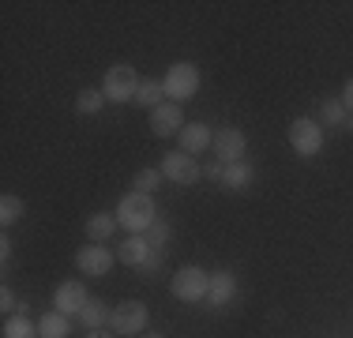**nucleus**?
I'll return each mask as SVG.
<instances>
[{
  "instance_id": "f257e3e1",
  "label": "nucleus",
  "mask_w": 353,
  "mask_h": 338,
  "mask_svg": "<svg viewBox=\"0 0 353 338\" xmlns=\"http://www.w3.org/2000/svg\"><path fill=\"white\" fill-rule=\"evenodd\" d=\"M117 222L128 233H147L158 222V203L147 192H128V196L117 203Z\"/></svg>"
},
{
  "instance_id": "f03ea898",
  "label": "nucleus",
  "mask_w": 353,
  "mask_h": 338,
  "mask_svg": "<svg viewBox=\"0 0 353 338\" xmlns=\"http://www.w3.org/2000/svg\"><path fill=\"white\" fill-rule=\"evenodd\" d=\"M162 87H165V98H173L176 106H181V101H188V98H196V90H199V68L188 64V61L170 64V72L162 75Z\"/></svg>"
},
{
  "instance_id": "7ed1b4c3",
  "label": "nucleus",
  "mask_w": 353,
  "mask_h": 338,
  "mask_svg": "<svg viewBox=\"0 0 353 338\" xmlns=\"http://www.w3.org/2000/svg\"><path fill=\"white\" fill-rule=\"evenodd\" d=\"M207 286H211V275H207L203 267H181L173 275L170 290L176 301L184 304H196V301H207Z\"/></svg>"
},
{
  "instance_id": "20e7f679",
  "label": "nucleus",
  "mask_w": 353,
  "mask_h": 338,
  "mask_svg": "<svg viewBox=\"0 0 353 338\" xmlns=\"http://www.w3.org/2000/svg\"><path fill=\"white\" fill-rule=\"evenodd\" d=\"M147 319H150V308L143 301H121L109 312V331L113 335H143Z\"/></svg>"
},
{
  "instance_id": "39448f33",
  "label": "nucleus",
  "mask_w": 353,
  "mask_h": 338,
  "mask_svg": "<svg viewBox=\"0 0 353 338\" xmlns=\"http://www.w3.org/2000/svg\"><path fill=\"white\" fill-rule=\"evenodd\" d=\"M136 90H139V75L132 64H113L105 72V83H102L105 101H136Z\"/></svg>"
},
{
  "instance_id": "423d86ee",
  "label": "nucleus",
  "mask_w": 353,
  "mask_h": 338,
  "mask_svg": "<svg viewBox=\"0 0 353 338\" xmlns=\"http://www.w3.org/2000/svg\"><path fill=\"white\" fill-rule=\"evenodd\" d=\"M165 181L181 184V188H188V184H199V177H203V169L192 155H184V150H170V155H162V162H158Z\"/></svg>"
},
{
  "instance_id": "0eeeda50",
  "label": "nucleus",
  "mask_w": 353,
  "mask_h": 338,
  "mask_svg": "<svg viewBox=\"0 0 353 338\" xmlns=\"http://www.w3.org/2000/svg\"><path fill=\"white\" fill-rule=\"evenodd\" d=\"M214 158L222 166H233V162H245V150H248V135L241 132V128H218L214 132Z\"/></svg>"
},
{
  "instance_id": "6e6552de",
  "label": "nucleus",
  "mask_w": 353,
  "mask_h": 338,
  "mask_svg": "<svg viewBox=\"0 0 353 338\" xmlns=\"http://www.w3.org/2000/svg\"><path fill=\"white\" fill-rule=\"evenodd\" d=\"M290 143L301 158H312V155H319V147H323V128H319L312 117H297V121L290 124Z\"/></svg>"
},
{
  "instance_id": "1a4fd4ad",
  "label": "nucleus",
  "mask_w": 353,
  "mask_h": 338,
  "mask_svg": "<svg viewBox=\"0 0 353 338\" xmlns=\"http://www.w3.org/2000/svg\"><path fill=\"white\" fill-rule=\"evenodd\" d=\"M75 267H79L83 275H90V278H102V275L113 270V252L102 248V244H87V248L75 252Z\"/></svg>"
},
{
  "instance_id": "9d476101",
  "label": "nucleus",
  "mask_w": 353,
  "mask_h": 338,
  "mask_svg": "<svg viewBox=\"0 0 353 338\" xmlns=\"http://www.w3.org/2000/svg\"><path fill=\"white\" fill-rule=\"evenodd\" d=\"M184 128V113L176 101H165V106H158L154 113H150V132L162 135V139H170V135H181Z\"/></svg>"
},
{
  "instance_id": "9b49d317",
  "label": "nucleus",
  "mask_w": 353,
  "mask_h": 338,
  "mask_svg": "<svg viewBox=\"0 0 353 338\" xmlns=\"http://www.w3.org/2000/svg\"><path fill=\"white\" fill-rule=\"evenodd\" d=\"M90 301V293L83 290V282H61L53 293V308L64 312V316H75V312H83V304Z\"/></svg>"
},
{
  "instance_id": "f8f14e48",
  "label": "nucleus",
  "mask_w": 353,
  "mask_h": 338,
  "mask_svg": "<svg viewBox=\"0 0 353 338\" xmlns=\"http://www.w3.org/2000/svg\"><path fill=\"white\" fill-rule=\"evenodd\" d=\"M233 297H237V275H233V270H218V275H211L207 304H211V308H225Z\"/></svg>"
},
{
  "instance_id": "ddd939ff",
  "label": "nucleus",
  "mask_w": 353,
  "mask_h": 338,
  "mask_svg": "<svg viewBox=\"0 0 353 338\" xmlns=\"http://www.w3.org/2000/svg\"><path fill=\"white\" fill-rule=\"evenodd\" d=\"M176 139H181V150H184V155H203L207 147H214V132L207 128L203 121H199V124H184Z\"/></svg>"
},
{
  "instance_id": "4468645a",
  "label": "nucleus",
  "mask_w": 353,
  "mask_h": 338,
  "mask_svg": "<svg viewBox=\"0 0 353 338\" xmlns=\"http://www.w3.org/2000/svg\"><path fill=\"white\" fill-rule=\"evenodd\" d=\"M150 252H154V248H150L147 237H143V233H132L128 241L117 248V259H121V264H128V267H143V264L150 259Z\"/></svg>"
},
{
  "instance_id": "2eb2a0df",
  "label": "nucleus",
  "mask_w": 353,
  "mask_h": 338,
  "mask_svg": "<svg viewBox=\"0 0 353 338\" xmlns=\"http://www.w3.org/2000/svg\"><path fill=\"white\" fill-rule=\"evenodd\" d=\"M117 226H121V222H117V215H109V210H98V215H90V218H87V241H90V244L109 241Z\"/></svg>"
},
{
  "instance_id": "dca6fc26",
  "label": "nucleus",
  "mask_w": 353,
  "mask_h": 338,
  "mask_svg": "<svg viewBox=\"0 0 353 338\" xmlns=\"http://www.w3.org/2000/svg\"><path fill=\"white\" fill-rule=\"evenodd\" d=\"M165 87H162V79H139V90H136V106L139 109H150L154 113L158 106H165Z\"/></svg>"
},
{
  "instance_id": "f3484780",
  "label": "nucleus",
  "mask_w": 353,
  "mask_h": 338,
  "mask_svg": "<svg viewBox=\"0 0 353 338\" xmlns=\"http://www.w3.org/2000/svg\"><path fill=\"white\" fill-rule=\"evenodd\" d=\"M252 177H256V169H252L248 162H233V166H225V173H222V188L245 192L252 184Z\"/></svg>"
},
{
  "instance_id": "a211bd4d",
  "label": "nucleus",
  "mask_w": 353,
  "mask_h": 338,
  "mask_svg": "<svg viewBox=\"0 0 353 338\" xmlns=\"http://www.w3.org/2000/svg\"><path fill=\"white\" fill-rule=\"evenodd\" d=\"M109 312H113V308H109L105 301L90 297L87 304H83V312H79V316H83V327H87V331H98V327H109Z\"/></svg>"
},
{
  "instance_id": "6ab92c4d",
  "label": "nucleus",
  "mask_w": 353,
  "mask_h": 338,
  "mask_svg": "<svg viewBox=\"0 0 353 338\" xmlns=\"http://www.w3.org/2000/svg\"><path fill=\"white\" fill-rule=\"evenodd\" d=\"M38 335L41 338H68L72 335V324L64 312H46V316L38 319Z\"/></svg>"
},
{
  "instance_id": "aec40b11",
  "label": "nucleus",
  "mask_w": 353,
  "mask_h": 338,
  "mask_svg": "<svg viewBox=\"0 0 353 338\" xmlns=\"http://www.w3.org/2000/svg\"><path fill=\"white\" fill-rule=\"evenodd\" d=\"M102 106H105V95H102V90H79V95H75V113H79V117L102 113Z\"/></svg>"
},
{
  "instance_id": "412c9836",
  "label": "nucleus",
  "mask_w": 353,
  "mask_h": 338,
  "mask_svg": "<svg viewBox=\"0 0 353 338\" xmlns=\"http://www.w3.org/2000/svg\"><path fill=\"white\" fill-rule=\"evenodd\" d=\"M4 338H41L38 324H30L27 316H8L4 319Z\"/></svg>"
},
{
  "instance_id": "4be33fe9",
  "label": "nucleus",
  "mask_w": 353,
  "mask_h": 338,
  "mask_svg": "<svg viewBox=\"0 0 353 338\" xmlns=\"http://www.w3.org/2000/svg\"><path fill=\"white\" fill-rule=\"evenodd\" d=\"M23 210H27V203H23L19 196H4V199H0V226H4V230H8V226H15L23 218Z\"/></svg>"
},
{
  "instance_id": "5701e85b",
  "label": "nucleus",
  "mask_w": 353,
  "mask_h": 338,
  "mask_svg": "<svg viewBox=\"0 0 353 338\" xmlns=\"http://www.w3.org/2000/svg\"><path fill=\"white\" fill-rule=\"evenodd\" d=\"M162 181H165V177H162V169H150V166H143L139 173L132 177V188H136V192H147V196H150V192H154Z\"/></svg>"
},
{
  "instance_id": "b1692460",
  "label": "nucleus",
  "mask_w": 353,
  "mask_h": 338,
  "mask_svg": "<svg viewBox=\"0 0 353 338\" xmlns=\"http://www.w3.org/2000/svg\"><path fill=\"white\" fill-rule=\"evenodd\" d=\"M319 117H323V124H342L346 121V106H342V98H327L323 109H319Z\"/></svg>"
},
{
  "instance_id": "393cba45",
  "label": "nucleus",
  "mask_w": 353,
  "mask_h": 338,
  "mask_svg": "<svg viewBox=\"0 0 353 338\" xmlns=\"http://www.w3.org/2000/svg\"><path fill=\"white\" fill-rule=\"evenodd\" d=\"M143 237L150 241V248H165V244H170V237H173V230H170V222H162V218H158V222L150 226Z\"/></svg>"
},
{
  "instance_id": "a878e982",
  "label": "nucleus",
  "mask_w": 353,
  "mask_h": 338,
  "mask_svg": "<svg viewBox=\"0 0 353 338\" xmlns=\"http://www.w3.org/2000/svg\"><path fill=\"white\" fill-rule=\"evenodd\" d=\"M222 173H225V166L218 162V158H214V162H207V166H203V177H207V181H218V184H222Z\"/></svg>"
},
{
  "instance_id": "bb28decb",
  "label": "nucleus",
  "mask_w": 353,
  "mask_h": 338,
  "mask_svg": "<svg viewBox=\"0 0 353 338\" xmlns=\"http://www.w3.org/2000/svg\"><path fill=\"white\" fill-rule=\"evenodd\" d=\"M0 308H4V312H12V308H15V293H12V286H4V290H0Z\"/></svg>"
},
{
  "instance_id": "cd10ccee",
  "label": "nucleus",
  "mask_w": 353,
  "mask_h": 338,
  "mask_svg": "<svg viewBox=\"0 0 353 338\" xmlns=\"http://www.w3.org/2000/svg\"><path fill=\"white\" fill-rule=\"evenodd\" d=\"M0 264H12V237H0Z\"/></svg>"
},
{
  "instance_id": "c85d7f7f",
  "label": "nucleus",
  "mask_w": 353,
  "mask_h": 338,
  "mask_svg": "<svg viewBox=\"0 0 353 338\" xmlns=\"http://www.w3.org/2000/svg\"><path fill=\"white\" fill-rule=\"evenodd\" d=\"M158 267H162V248H154V252H150V259H147V264H143L139 270H158Z\"/></svg>"
},
{
  "instance_id": "c756f323",
  "label": "nucleus",
  "mask_w": 353,
  "mask_h": 338,
  "mask_svg": "<svg viewBox=\"0 0 353 338\" xmlns=\"http://www.w3.org/2000/svg\"><path fill=\"white\" fill-rule=\"evenodd\" d=\"M342 106H346V113H353V79L342 87Z\"/></svg>"
},
{
  "instance_id": "7c9ffc66",
  "label": "nucleus",
  "mask_w": 353,
  "mask_h": 338,
  "mask_svg": "<svg viewBox=\"0 0 353 338\" xmlns=\"http://www.w3.org/2000/svg\"><path fill=\"white\" fill-rule=\"evenodd\" d=\"M87 338H113V331H109V327H98V331H87Z\"/></svg>"
},
{
  "instance_id": "2f4dec72",
  "label": "nucleus",
  "mask_w": 353,
  "mask_h": 338,
  "mask_svg": "<svg viewBox=\"0 0 353 338\" xmlns=\"http://www.w3.org/2000/svg\"><path fill=\"white\" fill-rule=\"evenodd\" d=\"M342 128H346V132H353V113H346V121H342Z\"/></svg>"
},
{
  "instance_id": "473e14b6",
  "label": "nucleus",
  "mask_w": 353,
  "mask_h": 338,
  "mask_svg": "<svg viewBox=\"0 0 353 338\" xmlns=\"http://www.w3.org/2000/svg\"><path fill=\"white\" fill-rule=\"evenodd\" d=\"M143 338H162V335H143Z\"/></svg>"
}]
</instances>
